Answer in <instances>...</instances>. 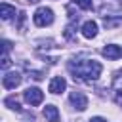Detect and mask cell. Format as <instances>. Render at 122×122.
Returning a JSON list of instances; mask_svg holds the SVG:
<instances>
[{
    "mask_svg": "<svg viewBox=\"0 0 122 122\" xmlns=\"http://www.w3.org/2000/svg\"><path fill=\"white\" fill-rule=\"evenodd\" d=\"M71 72L74 74V80H97L101 74V65L97 61H78L76 65H71Z\"/></svg>",
    "mask_w": 122,
    "mask_h": 122,
    "instance_id": "1",
    "label": "cell"
},
{
    "mask_svg": "<svg viewBox=\"0 0 122 122\" xmlns=\"http://www.w3.org/2000/svg\"><path fill=\"white\" fill-rule=\"evenodd\" d=\"M32 19H34V25H38V27L51 25V23H53V11H51L50 8H38V10L34 11Z\"/></svg>",
    "mask_w": 122,
    "mask_h": 122,
    "instance_id": "2",
    "label": "cell"
},
{
    "mask_svg": "<svg viewBox=\"0 0 122 122\" xmlns=\"http://www.w3.org/2000/svg\"><path fill=\"white\" fill-rule=\"evenodd\" d=\"M23 97H25V101H27L29 105H32V107H36V105H40V103L44 101V93H42V90H38V88H27L25 93H23Z\"/></svg>",
    "mask_w": 122,
    "mask_h": 122,
    "instance_id": "3",
    "label": "cell"
},
{
    "mask_svg": "<svg viewBox=\"0 0 122 122\" xmlns=\"http://www.w3.org/2000/svg\"><path fill=\"white\" fill-rule=\"evenodd\" d=\"M21 84V74L19 72H8L4 78H2V86L6 88V90H13L15 86H19Z\"/></svg>",
    "mask_w": 122,
    "mask_h": 122,
    "instance_id": "4",
    "label": "cell"
},
{
    "mask_svg": "<svg viewBox=\"0 0 122 122\" xmlns=\"http://www.w3.org/2000/svg\"><path fill=\"white\" fill-rule=\"evenodd\" d=\"M71 103L78 109V111H84L88 107V97L82 93V92H72L71 93Z\"/></svg>",
    "mask_w": 122,
    "mask_h": 122,
    "instance_id": "5",
    "label": "cell"
},
{
    "mask_svg": "<svg viewBox=\"0 0 122 122\" xmlns=\"http://www.w3.org/2000/svg\"><path fill=\"white\" fill-rule=\"evenodd\" d=\"M65 88H67V82H65L63 76H55V78H51V82H50V92H51V93H61Z\"/></svg>",
    "mask_w": 122,
    "mask_h": 122,
    "instance_id": "6",
    "label": "cell"
},
{
    "mask_svg": "<svg viewBox=\"0 0 122 122\" xmlns=\"http://www.w3.org/2000/svg\"><path fill=\"white\" fill-rule=\"evenodd\" d=\"M82 34H84L86 38H93V36L97 34V23H95V21H86V23L82 25Z\"/></svg>",
    "mask_w": 122,
    "mask_h": 122,
    "instance_id": "7",
    "label": "cell"
},
{
    "mask_svg": "<svg viewBox=\"0 0 122 122\" xmlns=\"http://www.w3.org/2000/svg\"><path fill=\"white\" fill-rule=\"evenodd\" d=\"M44 118H46L48 122H57V120H59V111H57V107L46 105V107H44Z\"/></svg>",
    "mask_w": 122,
    "mask_h": 122,
    "instance_id": "8",
    "label": "cell"
},
{
    "mask_svg": "<svg viewBox=\"0 0 122 122\" xmlns=\"http://www.w3.org/2000/svg\"><path fill=\"white\" fill-rule=\"evenodd\" d=\"M103 55L107 57V59H118L120 55H122V50L118 48V46H105L103 48Z\"/></svg>",
    "mask_w": 122,
    "mask_h": 122,
    "instance_id": "9",
    "label": "cell"
},
{
    "mask_svg": "<svg viewBox=\"0 0 122 122\" xmlns=\"http://www.w3.org/2000/svg\"><path fill=\"white\" fill-rule=\"evenodd\" d=\"M0 15H2V19H11L13 15H15V8L13 6H10V4H2L0 6Z\"/></svg>",
    "mask_w": 122,
    "mask_h": 122,
    "instance_id": "10",
    "label": "cell"
},
{
    "mask_svg": "<svg viewBox=\"0 0 122 122\" xmlns=\"http://www.w3.org/2000/svg\"><path fill=\"white\" fill-rule=\"evenodd\" d=\"M4 105H8L10 109H15V111H19V109H21L15 97H6V99H4Z\"/></svg>",
    "mask_w": 122,
    "mask_h": 122,
    "instance_id": "11",
    "label": "cell"
},
{
    "mask_svg": "<svg viewBox=\"0 0 122 122\" xmlns=\"http://www.w3.org/2000/svg\"><path fill=\"white\" fill-rule=\"evenodd\" d=\"M74 4L82 10H92V0H74Z\"/></svg>",
    "mask_w": 122,
    "mask_h": 122,
    "instance_id": "12",
    "label": "cell"
},
{
    "mask_svg": "<svg viewBox=\"0 0 122 122\" xmlns=\"http://www.w3.org/2000/svg\"><path fill=\"white\" fill-rule=\"evenodd\" d=\"M10 63H11V61H10L8 53H4V55H2V69H8V67H10Z\"/></svg>",
    "mask_w": 122,
    "mask_h": 122,
    "instance_id": "13",
    "label": "cell"
},
{
    "mask_svg": "<svg viewBox=\"0 0 122 122\" xmlns=\"http://www.w3.org/2000/svg\"><path fill=\"white\" fill-rule=\"evenodd\" d=\"M23 23H25V11H21V13H19V23H17V29H21V27H23Z\"/></svg>",
    "mask_w": 122,
    "mask_h": 122,
    "instance_id": "14",
    "label": "cell"
},
{
    "mask_svg": "<svg viewBox=\"0 0 122 122\" xmlns=\"http://www.w3.org/2000/svg\"><path fill=\"white\" fill-rule=\"evenodd\" d=\"M90 122H105V120H103V118H101V116H95V118H92V120H90Z\"/></svg>",
    "mask_w": 122,
    "mask_h": 122,
    "instance_id": "15",
    "label": "cell"
},
{
    "mask_svg": "<svg viewBox=\"0 0 122 122\" xmlns=\"http://www.w3.org/2000/svg\"><path fill=\"white\" fill-rule=\"evenodd\" d=\"M116 99H118V103H122V95H118V97H116Z\"/></svg>",
    "mask_w": 122,
    "mask_h": 122,
    "instance_id": "16",
    "label": "cell"
},
{
    "mask_svg": "<svg viewBox=\"0 0 122 122\" xmlns=\"http://www.w3.org/2000/svg\"><path fill=\"white\" fill-rule=\"evenodd\" d=\"M29 2H38V0H29Z\"/></svg>",
    "mask_w": 122,
    "mask_h": 122,
    "instance_id": "17",
    "label": "cell"
}]
</instances>
